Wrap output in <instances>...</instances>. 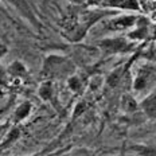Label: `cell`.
<instances>
[{
    "instance_id": "obj_1",
    "label": "cell",
    "mask_w": 156,
    "mask_h": 156,
    "mask_svg": "<svg viewBox=\"0 0 156 156\" xmlns=\"http://www.w3.org/2000/svg\"><path fill=\"white\" fill-rule=\"evenodd\" d=\"M116 14V11H110L106 8L98 7H78L74 5L66 15L59 20V28L62 37L70 43H78L92 27H94L104 18Z\"/></svg>"
},
{
    "instance_id": "obj_2",
    "label": "cell",
    "mask_w": 156,
    "mask_h": 156,
    "mask_svg": "<svg viewBox=\"0 0 156 156\" xmlns=\"http://www.w3.org/2000/svg\"><path fill=\"white\" fill-rule=\"evenodd\" d=\"M77 70L76 62L65 55L51 54L47 55L42 66V77L44 80H67Z\"/></svg>"
},
{
    "instance_id": "obj_3",
    "label": "cell",
    "mask_w": 156,
    "mask_h": 156,
    "mask_svg": "<svg viewBox=\"0 0 156 156\" xmlns=\"http://www.w3.org/2000/svg\"><path fill=\"white\" fill-rule=\"evenodd\" d=\"M97 47L105 55L128 54L136 50V42L131 41L126 37H112L98 41L97 42Z\"/></svg>"
},
{
    "instance_id": "obj_4",
    "label": "cell",
    "mask_w": 156,
    "mask_h": 156,
    "mask_svg": "<svg viewBox=\"0 0 156 156\" xmlns=\"http://www.w3.org/2000/svg\"><path fill=\"white\" fill-rule=\"evenodd\" d=\"M139 16L136 15H117L113 14L102 19V30L106 32H121L135 27Z\"/></svg>"
},
{
    "instance_id": "obj_5",
    "label": "cell",
    "mask_w": 156,
    "mask_h": 156,
    "mask_svg": "<svg viewBox=\"0 0 156 156\" xmlns=\"http://www.w3.org/2000/svg\"><path fill=\"white\" fill-rule=\"evenodd\" d=\"M156 83V63L151 62L141 66L133 78L132 87L136 92L149 90Z\"/></svg>"
},
{
    "instance_id": "obj_6",
    "label": "cell",
    "mask_w": 156,
    "mask_h": 156,
    "mask_svg": "<svg viewBox=\"0 0 156 156\" xmlns=\"http://www.w3.org/2000/svg\"><path fill=\"white\" fill-rule=\"evenodd\" d=\"M12 8L18 12L24 20H27L34 28L39 31L42 28V23L38 18V14L35 11L34 5L31 4L30 0H5Z\"/></svg>"
},
{
    "instance_id": "obj_7",
    "label": "cell",
    "mask_w": 156,
    "mask_h": 156,
    "mask_svg": "<svg viewBox=\"0 0 156 156\" xmlns=\"http://www.w3.org/2000/svg\"><path fill=\"white\" fill-rule=\"evenodd\" d=\"M151 22L148 20L147 18H137V22H136L135 27H133L132 31H129L126 34V38L131 39L133 42L137 41H149V35H151Z\"/></svg>"
},
{
    "instance_id": "obj_8",
    "label": "cell",
    "mask_w": 156,
    "mask_h": 156,
    "mask_svg": "<svg viewBox=\"0 0 156 156\" xmlns=\"http://www.w3.org/2000/svg\"><path fill=\"white\" fill-rule=\"evenodd\" d=\"M98 8L106 9H124V11L140 12L141 7L139 0H104Z\"/></svg>"
},
{
    "instance_id": "obj_9",
    "label": "cell",
    "mask_w": 156,
    "mask_h": 156,
    "mask_svg": "<svg viewBox=\"0 0 156 156\" xmlns=\"http://www.w3.org/2000/svg\"><path fill=\"white\" fill-rule=\"evenodd\" d=\"M141 112L149 120H156V93H151L139 104Z\"/></svg>"
},
{
    "instance_id": "obj_10",
    "label": "cell",
    "mask_w": 156,
    "mask_h": 156,
    "mask_svg": "<svg viewBox=\"0 0 156 156\" xmlns=\"http://www.w3.org/2000/svg\"><path fill=\"white\" fill-rule=\"evenodd\" d=\"M7 71V76L12 77V78H18V80H22V78L27 77V69L22 62L19 61H15L8 66V69L5 70Z\"/></svg>"
},
{
    "instance_id": "obj_11",
    "label": "cell",
    "mask_w": 156,
    "mask_h": 156,
    "mask_svg": "<svg viewBox=\"0 0 156 156\" xmlns=\"http://www.w3.org/2000/svg\"><path fill=\"white\" fill-rule=\"evenodd\" d=\"M38 94L43 101H51L54 97V86H53V81L46 80L38 89Z\"/></svg>"
},
{
    "instance_id": "obj_12",
    "label": "cell",
    "mask_w": 156,
    "mask_h": 156,
    "mask_svg": "<svg viewBox=\"0 0 156 156\" xmlns=\"http://www.w3.org/2000/svg\"><path fill=\"white\" fill-rule=\"evenodd\" d=\"M31 109H32L31 102H28V101L22 102L20 105H19L18 108L15 109L14 121H15V122H20V121H23V120L26 119V117H28V116H30Z\"/></svg>"
},
{
    "instance_id": "obj_13",
    "label": "cell",
    "mask_w": 156,
    "mask_h": 156,
    "mask_svg": "<svg viewBox=\"0 0 156 156\" xmlns=\"http://www.w3.org/2000/svg\"><path fill=\"white\" fill-rule=\"evenodd\" d=\"M121 108L126 113H133L139 109V104L131 94H124L121 98Z\"/></svg>"
},
{
    "instance_id": "obj_14",
    "label": "cell",
    "mask_w": 156,
    "mask_h": 156,
    "mask_svg": "<svg viewBox=\"0 0 156 156\" xmlns=\"http://www.w3.org/2000/svg\"><path fill=\"white\" fill-rule=\"evenodd\" d=\"M67 86H69V89L71 90V92L80 93L81 90L83 89V80L74 73L73 76H70L69 78H67Z\"/></svg>"
},
{
    "instance_id": "obj_15",
    "label": "cell",
    "mask_w": 156,
    "mask_h": 156,
    "mask_svg": "<svg viewBox=\"0 0 156 156\" xmlns=\"http://www.w3.org/2000/svg\"><path fill=\"white\" fill-rule=\"evenodd\" d=\"M141 55H143V58L148 59L149 62L156 63V41H155V43L151 44L145 51H143Z\"/></svg>"
},
{
    "instance_id": "obj_16",
    "label": "cell",
    "mask_w": 156,
    "mask_h": 156,
    "mask_svg": "<svg viewBox=\"0 0 156 156\" xmlns=\"http://www.w3.org/2000/svg\"><path fill=\"white\" fill-rule=\"evenodd\" d=\"M19 135H20V131H19L18 128H14L11 132L8 133V136H7V139H5L4 141L0 144V148H5L7 145H9V143H14L16 139L19 137Z\"/></svg>"
},
{
    "instance_id": "obj_17",
    "label": "cell",
    "mask_w": 156,
    "mask_h": 156,
    "mask_svg": "<svg viewBox=\"0 0 156 156\" xmlns=\"http://www.w3.org/2000/svg\"><path fill=\"white\" fill-rule=\"evenodd\" d=\"M67 156H92V154L89 151H86V149H77V151H74L73 154Z\"/></svg>"
},
{
    "instance_id": "obj_18",
    "label": "cell",
    "mask_w": 156,
    "mask_h": 156,
    "mask_svg": "<svg viewBox=\"0 0 156 156\" xmlns=\"http://www.w3.org/2000/svg\"><path fill=\"white\" fill-rule=\"evenodd\" d=\"M104 2V0H87L86 7H100V4Z\"/></svg>"
},
{
    "instance_id": "obj_19",
    "label": "cell",
    "mask_w": 156,
    "mask_h": 156,
    "mask_svg": "<svg viewBox=\"0 0 156 156\" xmlns=\"http://www.w3.org/2000/svg\"><path fill=\"white\" fill-rule=\"evenodd\" d=\"M73 5H78V7H86L87 0H69Z\"/></svg>"
},
{
    "instance_id": "obj_20",
    "label": "cell",
    "mask_w": 156,
    "mask_h": 156,
    "mask_svg": "<svg viewBox=\"0 0 156 156\" xmlns=\"http://www.w3.org/2000/svg\"><path fill=\"white\" fill-rule=\"evenodd\" d=\"M149 41H156V23L152 24V27H151V35H149Z\"/></svg>"
},
{
    "instance_id": "obj_21",
    "label": "cell",
    "mask_w": 156,
    "mask_h": 156,
    "mask_svg": "<svg viewBox=\"0 0 156 156\" xmlns=\"http://www.w3.org/2000/svg\"><path fill=\"white\" fill-rule=\"evenodd\" d=\"M0 12H2V14L4 15V16H7L8 19H11V20H12L11 15H9V14H8V11H7V9L4 8V5H3V3H2V0H0Z\"/></svg>"
},
{
    "instance_id": "obj_22",
    "label": "cell",
    "mask_w": 156,
    "mask_h": 156,
    "mask_svg": "<svg viewBox=\"0 0 156 156\" xmlns=\"http://www.w3.org/2000/svg\"><path fill=\"white\" fill-rule=\"evenodd\" d=\"M7 51H8L7 46H5V44H3V43H0V59H2V58L7 54Z\"/></svg>"
}]
</instances>
